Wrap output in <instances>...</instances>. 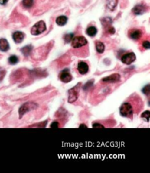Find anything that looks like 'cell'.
Returning <instances> with one entry per match:
<instances>
[{"instance_id": "6da1fadb", "label": "cell", "mask_w": 150, "mask_h": 173, "mask_svg": "<svg viewBox=\"0 0 150 173\" xmlns=\"http://www.w3.org/2000/svg\"><path fill=\"white\" fill-rule=\"evenodd\" d=\"M120 113L122 116L130 118L132 116L133 114V108L131 104L128 102L124 103L120 106Z\"/></svg>"}, {"instance_id": "7a4b0ae2", "label": "cell", "mask_w": 150, "mask_h": 173, "mask_svg": "<svg viewBox=\"0 0 150 173\" xmlns=\"http://www.w3.org/2000/svg\"><path fill=\"white\" fill-rule=\"evenodd\" d=\"M46 30V24L44 21L38 22L37 23L34 24L31 30V32L33 35H38L41 34Z\"/></svg>"}, {"instance_id": "3957f363", "label": "cell", "mask_w": 150, "mask_h": 173, "mask_svg": "<svg viewBox=\"0 0 150 173\" xmlns=\"http://www.w3.org/2000/svg\"><path fill=\"white\" fill-rule=\"evenodd\" d=\"M88 41L84 37L77 36L73 38L71 41V45L74 49H78L87 45Z\"/></svg>"}, {"instance_id": "277c9868", "label": "cell", "mask_w": 150, "mask_h": 173, "mask_svg": "<svg viewBox=\"0 0 150 173\" xmlns=\"http://www.w3.org/2000/svg\"><path fill=\"white\" fill-rule=\"evenodd\" d=\"M81 83H78L77 85L75 86L72 89L69 90V99L68 102L69 103H73L77 100L80 91V86Z\"/></svg>"}, {"instance_id": "5b68a950", "label": "cell", "mask_w": 150, "mask_h": 173, "mask_svg": "<svg viewBox=\"0 0 150 173\" xmlns=\"http://www.w3.org/2000/svg\"><path fill=\"white\" fill-rule=\"evenodd\" d=\"M38 105L35 103L33 102H27L23 104L20 109H19V114H20V118H21L26 112L32 110L36 108Z\"/></svg>"}, {"instance_id": "8992f818", "label": "cell", "mask_w": 150, "mask_h": 173, "mask_svg": "<svg viewBox=\"0 0 150 173\" xmlns=\"http://www.w3.org/2000/svg\"><path fill=\"white\" fill-rule=\"evenodd\" d=\"M136 60V56L134 52H130L124 54L123 56L121 57V61L124 64L130 65L132 63L134 62Z\"/></svg>"}, {"instance_id": "52a82bcc", "label": "cell", "mask_w": 150, "mask_h": 173, "mask_svg": "<svg viewBox=\"0 0 150 173\" xmlns=\"http://www.w3.org/2000/svg\"><path fill=\"white\" fill-rule=\"evenodd\" d=\"M121 76L120 75H119L118 73H114L112 75H109L107 76V77H105L103 79H102V81L104 82V83H115L119 82L120 81Z\"/></svg>"}, {"instance_id": "ba28073f", "label": "cell", "mask_w": 150, "mask_h": 173, "mask_svg": "<svg viewBox=\"0 0 150 173\" xmlns=\"http://www.w3.org/2000/svg\"><path fill=\"white\" fill-rule=\"evenodd\" d=\"M72 79H73V77H72L68 69L63 70L60 74V79L63 83H68L72 81Z\"/></svg>"}, {"instance_id": "9c48e42d", "label": "cell", "mask_w": 150, "mask_h": 173, "mask_svg": "<svg viewBox=\"0 0 150 173\" xmlns=\"http://www.w3.org/2000/svg\"><path fill=\"white\" fill-rule=\"evenodd\" d=\"M77 70H78L80 74L84 75L88 73L89 66H88L87 63H86L84 62H80L78 63V64H77Z\"/></svg>"}, {"instance_id": "30bf717a", "label": "cell", "mask_w": 150, "mask_h": 173, "mask_svg": "<svg viewBox=\"0 0 150 173\" xmlns=\"http://www.w3.org/2000/svg\"><path fill=\"white\" fill-rule=\"evenodd\" d=\"M146 10V8L144 5L138 4L134 7L132 9V12L135 15H141L145 13Z\"/></svg>"}, {"instance_id": "8fae6325", "label": "cell", "mask_w": 150, "mask_h": 173, "mask_svg": "<svg viewBox=\"0 0 150 173\" xmlns=\"http://www.w3.org/2000/svg\"><path fill=\"white\" fill-rule=\"evenodd\" d=\"M24 34L21 31H16L12 35L13 39L16 43H21L24 40Z\"/></svg>"}, {"instance_id": "7c38bea8", "label": "cell", "mask_w": 150, "mask_h": 173, "mask_svg": "<svg viewBox=\"0 0 150 173\" xmlns=\"http://www.w3.org/2000/svg\"><path fill=\"white\" fill-rule=\"evenodd\" d=\"M129 36L132 39L138 40L142 36V32L139 29H133L129 33Z\"/></svg>"}, {"instance_id": "4fadbf2b", "label": "cell", "mask_w": 150, "mask_h": 173, "mask_svg": "<svg viewBox=\"0 0 150 173\" xmlns=\"http://www.w3.org/2000/svg\"><path fill=\"white\" fill-rule=\"evenodd\" d=\"M10 45L5 39H0V50L5 52L9 50Z\"/></svg>"}, {"instance_id": "5bb4252c", "label": "cell", "mask_w": 150, "mask_h": 173, "mask_svg": "<svg viewBox=\"0 0 150 173\" xmlns=\"http://www.w3.org/2000/svg\"><path fill=\"white\" fill-rule=\"evenodd\" d=\"M67 20H68V18H67V16H60L57 18L56 23L59 26H63L65 25L67 23Z\"/></svg>"}, {"instance_id": "9a60e30c", "label": "cell", "mask_w": 150, "mask_h": 173, "mask_svg": "<svg viewBox=\"0 0 150 173\" xmlns=\"http://www.w3.org/2000/svg\"><path fill=\"white\" fill-rule=\"evenodd\" d=\"M95 46H96V51L98 52L99 54H103L105 51V47L104 43L103 42H99V41H96V42H95Z\"/></svg>"}, {"instance_id": "2e32d148", "label": "cell", "mask_w": 150, "mask_h": 173, "mask_svg": "<svg viewBox=\"0 0 150 173\" xmlns=\"http://www.w3.org/2000/svg\"><path fill=\"white\" fill-rule=\"evenodd\" d=\"M97 33V29L96 27L94 26H89L88 28L86 29V34L88 35L89 37H93L95 36Z\"/></svg>"}, {"instance_id": "e0dca14e", "label": "cell", "mask_w": 150, "mask_h": 173, "mask_svg": "<svg viewBox=\"0 0 150 173\" xmlns=\"http://www.w3.org/2000/svg\"><path fill=\"white\" fill-rule=\"evenodd\" d=\"M32 49H33V47L29 45H27V46H24V48H22L21 49V52L23 53L24 56H28L29 55L31 54L32 51Z\"/></svg>"}, {"instance_id": "ac0fdd59", "label": "cell", "mask_w": 150, "mask_h": 173, "mask_svg": "<svg viewBox=\"0 0 150 173\" xmlns=\"http://www.w3.org/2000/svg\"><path fill=\"white\" fill-rule=\"evenodd\" d=\"M18 61H19L18 57L16 56H15V55H13V56H11L9 58H8V62H9L10 64H12V65L16 64L18 62Z\"/></svg>"}, {"instance_id": "d6986e66", "label": "cell", "mask_w": 150, "mask_h": 173, "mask_svg": "<svg viewBox=\"0 0 150 173\" xmlns=\"http://www.w3.org/2000/svg\"><path fill=\"white\" fill-rule=\"evenodd\" d=\"M23 5L24 8H30L33 6L34 1L33 0H23Z\"/></svg>"}, {"instance_id": "ffe728a7", "label": "cell", "mask_w": 150, "mask_h": 173, "mask_svg": "<svg viewBox=\"0 0 150 173\" xmlns=\"http://www.w3.org/2000/svg\"><path fill=\"white\" fill-rule=\"evenodd\" d=\"M73 38V33H69V34H66L65 36H64V40L66 43H69L71 42L72 39Z\"/></svg>"}, {"instance_id": "44dd1931", "label": "cell", "mask_w": 150, "mask_h": 173, "mask_svg": "<svg viewBox=\"0 0 150 173\" xmlns=\"http://www.w3.org/2000/svg\"><path fill=\"white\" fill-rule=\"evenodd\" d=\"M141 117L142 118H145V119L147 120V121L149 122V119H150V112L149 110L145 111L143 112V114H141Z\"/></svg>"}, {"instance_id": "7402d4cb", "label": "cell", "mask_w": 150, "mask_h": 173, "mask_svg": "<svg viewBox=\"0 0 150 173\" xmlns=\"http://www.w3.org/2000/svg\"><path fill=\"white\" fill-rule=\"evenodd\" d=\"M149 90H150V87H149V84H148L143 88L142 92L144 93V94H145L146 95H149Z\"/></svg>"}, {"instance_id": "603a6c76", "label": "cell", "mask_w": 150, "mask_h": 173, "mask_svg": "<svg viewBox=\"0 0 150 173\" xmlns=\"http://www.w3.org/2000/svg\"><path fill=\"white\" fill-rule=\"evenodd\" d=\"M93 82L92 81H88L84 85V87H83V89H84V91H87V90L89 89L91 87H93Z\"/></svg>"}, {"instance_id": "cb8c5ba5", "label": "cell", "mask_w": 150, "mask_h": 173, "mask_svg": "<svg viewBox=\"0 0 150 173\" xmlns=\"http://www.w3.org/2000/svg\"><path fill=\"white\" fill-rule=\"evenodd\" d=\"M143 47L146 49H149L150 48V43L148 41H145L143 43Z\"/></svg>"}, {"instance_id": "d4e9b609", "label": "cell", "mask_w": 150, "mask_h": 173, "mask_svg": "<svg viewBox=\"0 0 150 173\" xmlns=\"http://www.w3.org/2000/svg\"><path fill=\"white\" fill-rule=\"evenodd\" d=\"M59 122H53L51 125V128H58L59 127Z\"/></svg>"}, {"instance_id": "484cf974", "label": "cell", "mask_w": 150, "mask_h": 173, "mask_svg": "<svg viewBox=\"0 0 150 173\" xmlns=\"http://www.w3.org/2000/svg\"><path fill=\"white\" fill-rule=\"evenodd\" d=\"M93 128H104L103 126L101 125V124H99V123H95V124H94L93 125Z\"/></svg>"}, {"instance_id": "4316f807", "label": "cell", "mask_w": 150, "mask_h": 173, "mask_svg": "<svg viewBox=\"0 0 150 173\" xmlns=\"http://www.w3.org/2000/svg\"><path fill=\"white\" fill-rule=\"evenodd\" d=\"M8 0H0V4L5 5L8 2Z\"/></svg>"}, {"instance_id": "83f0119b", "label": "cell", "mask_w": 150, "mask_h": 173, "mask_svg": "<svg viewBox=\"0 0 150 173\" xmlns=\"http://www.w3.org/2000/svg\"><path fill=\"white\" fill-rule=\"evenodd\" d=\"M82 127H84V128H87V127L86 125H81L80 126V128H82Z\"/></svg>"}]
</instances>
